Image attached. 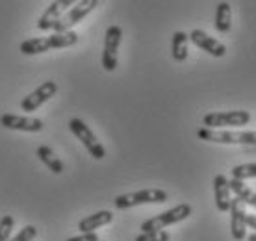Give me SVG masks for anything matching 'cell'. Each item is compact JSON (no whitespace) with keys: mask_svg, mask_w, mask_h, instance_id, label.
Listing matches in <instances>:
<instances>
[{"mask_svg":"<svg viewBox=\"0 0 256 241\" xmlns=\"http://www.w3.org/2000/svg\"><path fill=\"white\" fill-rule=\"evenodd\" d=\"M78 43L76 32H65V34H50L46 38H32L20 43V52L24 56H38L43 52L54 50V48H69L72 44Z\"/></svg>","mask_w":256,"mask_h":241,"instance_id":"6da1fadb","label":"cell"},{"mask_svg":"<svg viewBox=\"0 0 256 241\" xmlns=\"http://www.w3.org/2000/svg\"><path fill=\"white\" fill-rule=\"evenodd\" d=\"M198 140L221 145H256V130H210L198 128Z\"/></svg>","mask_w":256,"mask_h":241,"instance_id":"7a4b0ae2","label":"cell"},{"mask_svg":"<svg viewBox=\"0 0 256 241\" xmlns=\"http://www.w3.org/2000/svg\"><path fill=\"white\" fill-rule=\"evenodd\" d=\"M193 208L190 204L182 202L176 204L174 208L167 210V212H162L158 216L150 217L147 221L141 222V232H156V230H164L171 224H176V222L186 221L188 217L192 216Z\"/></svg>","mask_w":256,"mask_h":241,"instance_id":"3957f363","label":"cell"},{"mask_svg":"<svg viewBox=\"0 0 256 241\" xmlns=\"http://www.w3.org/2000/svg\"><path fill=\"white\" fill-rule=\"evenodd\" d=\"M167 191L152 188V190H141L134 191V193H124V195H117L114 204L117 210H128L134 206H141V204H164L167 202Z\"/></svg>","mask_w":256,"mask_h":241,"instance_id":"277c9868","label":"cell"},{"mask_svg":"<svg viewBox=\"0 0 256 241\" xmlns=\"http://www.w3.org/2000/svg\"><path fill=\"white\" fill-rule=\"evenodd\" d=\"M69 130L72 132V136H74V138H76V140L86 146V150L90 152V156H93L95 160L106 158V148H104V145L98 141V138L93 134V130H91V128L88 126L82 119H78V117L70 119L69 120Z\"/></svg>","mask_w":256,"mask_h":241,"instance_id":"5b68a950","label":"cell"},{"mask_svg":"<svg viewBox=\"0 0 256 241\" xmlns=\"http://www.w3.org/2000/svg\"><path fill=\"white\" fill-rule=\"evenodd\" d=\"M250 122V114L247 110H234V112H210L202 117L204 128L210 130H223L224 126H247Z\"/></svg>","mask_w":256,"mask_h":241,"instance_id":"8992f818","label":"cell"},{"mask_svg":"<svg viewBox=\"0 0 256 241\" xmlns=\"http://www.w3.org/2000/svg\"><path fill=\"white\" fill-rule=\"evenodd\" d=\"M122 41L121 26L112 24L104 34V48H102V69L114 72L119 64V46Z\"/></svg>","mask_w":256,"mask_h":241,"instance_id":"52a82bcc","label":"cell"},{"mask_svg":"<svg viewBox=\"0 0 256 241\" xmlns=\"http://www.w3.org/2000/svg\"><path fill=\"white\" fill-rule=\"evenodd\" d=\"M96 6H98L96 0H82V2H76V4L70 8L69 12L65 13L64 17L56 22V26L52 28L54 34L72 32V26H76L78 22H82V20L86 19Z\"/></svg>","mask_w":256,"mask_h":241,"instance_id":"ba28073f","label":"cell"},{"mask_svg":"<svg viewBox=\"0 0 256 241\" xmlns=\"http://www.w3.org/2000/svg\"><path fill=\"white\" fill-rule=\"evenodd\" d=\"M58 93V84L52 82V80H46L43 82L39 88H36L30 93V95H26L22 100H20V110L26 112V114H30V112H36L39 110L45 102H48L52 96H56Z\"/></svg>","mask_w":256,"mask_h":241,"instance_id":"9c48e42d","label":"cell"},{"mask_svg":"<svg viewBox=\"0 0 256 241\" xmlns=\"http://www.w3.org/2000/svg\"><path fill=\"white\" fill-rule=\"evenodd\" d=\"M0 124L8 130H17V132H41L43 130V120L39 117H30V115H15V114H4L0 117Z\"/></svg>","mask_w":256,"mask_h":241,"instance_id":"30bf717a","label":"cell"},{"mask_svg":"<svg viewBox=\"0 0 256 241\" xmlns=\"http://www.w3.org/2000/svg\"><path fill=\"white\" fill-rule=\"evenodd\" d=\"M74 4H76V2H72V0H56V2H52L50 6L43 12V15L39 17L38 28H39V30H43V32H48V30H52V28L56 26V22H58L65 13L74 6Z\"/></svg>","mask_w":256,"mask_h":241,"instance_id":"8fae6325","label":"cell"},{"mask_svg":"<svg viewBox=\"0 0 256 241\" xmlns=\"http://www.w3.org/2000/svg\"><path fill=\"white\" fill-rule=\"evenodd\" d=\"M230 234L234 241H244L247 238V210L236 197L230 204Z\"/></svg>","mask_w":256,"mask_h":241,"instance_id":"7c38bea8","label":"cell"},{"mask_svg":"<svg viewBox=\"0 0 256 241\" xmlns=\"http://www.w3.org/2000/svg\"><path fill=\"white\" fill-rule=\"evenodd\" d=\"M190 41H192L195 46H198L200 50H204L206 54H210V56H214V58H223L224 54H226V46H224L221 41L210 38L208 34L202 32V30H198V28L192 30Z\"/></svg>","mask_w":256,"mask_h":241,"instance_id":"4fadbf2b","label":"cell"},{"mask_svg":"<svg viewBox=\"0 0 256 241\" xmlns=\"http://www.w3.org/2000/svg\"><path fill=\"white\" fill-rule=\"evenodd\" d=\"M232 190H230V180L224 174H218L214 178V200H216V208L219 212H230L232 204Z\"/></svg>","mask_w":256,"mask_h":241,"instance_id":"5bb4252c","label":"cell"},{"mask_svg":"<svg viewBox=\"0 0 256 241\" xmlns=\"http://www.w3.org/2000/svg\"><path fill=\"white\" fill-rule=\"evenodd\" d=\"M112 221H114V214L110 210H100V212H96L93 216L84 217L82 221L78 222V230L82 234H91V232H95V230L110 224Z\"/></svg>","mask_w":256,"mask_h":241,"instance_id":"9a60e30c","label":"cell"},{"mask_svg":"<svg viewBox=\"0 0 256 241\" xmlns=\"http://www.w3.org/2000/svg\"><path fill=\"white\" fill-rule=\"evenodd\" d=\"M190 36L186 32H174L171 39V54L176 64H182L188 60V52H190Z\"/></svg>","mask_w":256,"mask_h":241,"instance_id":"2e32d148","label":"cell"},{"mask_svg":"<svg viewBox=\"0 0 256 241\" xmlns=\"http://www.w3.org/2000/svg\"><path fill=\"white\" fill-rule=\"evenodd\" d=\"M36 154H38V158L43 162V165H45L50 172H54V174H62V172H64V162L56 156V152L52 150L50 146H46V145L38 146V152Z\"/></svg>","mask_w":256,"mask_h":241,"instance_id":"e0dca14e","label":"cell"},{"mask_svg":"<svg viewBox=\"0 0 256 241\" xmlns=\"http://www.w3.org/2000/svg\"><path fill=\"white\" fill-rule=\"evenodd\" d=\"M232 28V6L228 2H219L216 10V30L219 34H228Z\"/></svg>","mask_w":256,"mask_h":241,"instance_id":"ac0fdd59","label":"cell"},{"mask_svg":"<svg viewBox=\"0 0 256 241\" xmlns=\"http://www.w3.org/2000/svg\"><path fill=\"white\" fill-rule=\"evenodd\" d=\"M230 190H232V193L236 195V198H240L245 206L249 204V206L256 208V191L250 190L245 182H242V180H234V178H232V180H230Z\"/></svg>","mask_w":256,"mask_h":241,"instance_id":"d6986e66","label":"cell"},{"mask_svg":"<svg viewBox=\"0 0 256 241\" xmlns=\"http://www.w3.org/2000/svg\"><path fill=\"white\" fill-rule=\"evenodd\" d=\"M232 178L234 180H249V178H256V164H242V165H236L234 169H232Z\"/></svg>","mask_w":256,"mask_h":241,"instance_id":"ffe728a7","label":"cell"},{"mask_svg":"<svg viewBox=\"0 0 256 241\" xmlns=\"http://www.w3.org/2000/svg\"><path fill=\"white\" fill-rule=\"evenodd\" d=\"M13 226H15V219H13V216H4L2 219H0V241L12 240Z\"/></svg>","mask_w":256,"mask_h":241,"instance_id":"44dd1931","label":"cell"},{"mask_svg":"<svg viewBox=\"0 0 256 241\" xmlns=\"http://www.w3.org/2000/svg\"><path fill=\"white\" fill-rule=\"evenodd\" d=\"M134 241H171V234L166 230H156V232H141L136 236Z\"/></svg>","mask_w":256,"mask_h":241,"instance_id":"7402d4cb","label":"cell"},{"mask_svg":"<svg viewBox=\"0 0 256 241\" xmlns=\"http://www.w3.org/2000/svg\"><path fill=\"white\" fill-rule=\"evenodd\" d=\"M36 238H38V228L34 224H26L10 241H34Z\"/></svg>","mask_w":256,"mask_h":241,"instance_id":"603a6c76","label":"cell"},{"mask_svg":"<svg viewBox=\"0 0 256 241\" xmlns=\"http://www.w3.org/2000/svg\"><path fill=\"white\" fill-rule=\"evenodd\" d=\"M67 241H100V238L95 234V232H91V234H80V236H72L69 238Z\"/></svg>","mask_w":256,"mask_h":241,"instance_id":"cb8c5ba5","label":"cell"},{"mask_svg":"<svg viewBox=\"0 0 256 241\" xmlns=\"http://www.w3.org/2000/svg\"><path fill=\"white\" fill-rule=\"evenodd\" d=\"M247 226L256 232V216L254 214H247Z\"/></svg>","mask_w":256,"mask_h":241,"instance_id":"d4e9b609","label":"cell"},{"mask_svg":"<svg viewBox=\"0 0 256 241\" xmlns=\"http://www.w3.org/2000/svg\"><path fill=\"white\" fill-rule=\"evenodd\" d=\"M247 241H256V232L254 234H250L249 238H247Z\"/></svg>","mask_w":256,"mask_h":241,"instance_id":"484cf974","label":"cell"}]
</instances>
